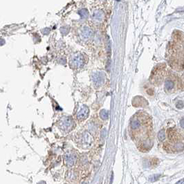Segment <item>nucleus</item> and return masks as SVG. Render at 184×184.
Returning <instances> with one entry per match:
<instances>
[{"label":"nucleus","mask_w":184,"mask_h":184,"mask_svg":"<svg viewBox=\"0 0 184 184\" xmlns=\"http://www.w3.org/2000/svg\"><path fill=\"white\" fill-rule=\"evenodd\" d=\"M174 150L176 151H178V152H182L183 150L184 149V145L183 143H177L175 145H174Z\"/></svg>","instance_id":"7ed1b4c3"},{"label":"nucleus","mask_w":184,"mask_h":184,"mask_svg":"<svg viewBox=\"0 0 184 184\" xmlns=\"http://www.w3.org/2000/svg\"><path fill=\"white\" fill-rule=\"evenodd\" d=\"M158 138L160 141H163L165 138H166V132L164 130L161 131L159 134H158Z\"/></svg>","instance_id":"20e7f679"},{"label":"nucleus","mask_w":184,"mask_h":184,"mask_svg":"<svg viewBox=\"0 0 184 184\" xmlns=\"http://www.w3.org/2000/svg\"><path fill=\"white\" fill-rule=\"evenodd\" d=\"M74 157H73L72 155H70V156H67L65 158V163H67V165L68 166H72L73 165L74 163Z\"/></svg>","instance_id":"f257e3e1"},{"label":"nucleus","mask_w":184,"mask_h":184,"mask_svg":"<svg viewBox=\"0 0 184 184\" xmlns=\"http://www.w3.org/2000/svg\"><path fill=\"white\" fill-rule=\"evenodd\" d=\"M82 184H87V183H82Z\"/></svg>","instance_id":"0eeeda50"},{"label":"nucleus","mask_w":184,"mask_h":184,"mask_svg":"<svg viewBox=\"0 0 184 184\" xmlns=\"http://www.w3.org/2000/svg\"><path fill=\"white\" fill-rule=\"evenodd\" d=\"M180 125H181V126H182V127L184 128V119H182V120L181 121Z\"/></svg>","instance_id":"423d86ee"},{"label":"nucleus","mask_w":184,"mask_h":184,"mask_svg":"<svg viewBox=\"0 0 184 184\" xmlns=\"http://www.w3.org/2000/svg\"><path fill=\"white\" fill-rule=\"evenodd\" d=\"M177 107L179 109H182L183 107V103L182 101H179L178 103L177 104Z\"/></svg>","instance_id":"39448f33"},{"label":"nucleus","mask_w":184,"mask_h":184,"mask_svg":"<svg viewBox=\"0 0 184 184\" xmlns=\"http://www.w3.org/2000/svg\"><path fill=\"white\" fill-rule=\"evenodd\" d=\"M174 85V82L172 81V80H170V79H168V80H166V84H165V87H166V89L167 90H171V89H173Z\"/></svg>","instance_id":"f03ea898"}]
</instances>
